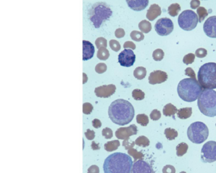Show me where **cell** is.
Here are the masks:
<instances>
[{"instance_id":"obj_1","label":"cell","mask_w":216,"mask_h":173,"mask_svg":"<svg viewBox=\"0 0 216 173\" xmlns=\"http://www.w3.org/2000/svg\"><path fill=\"white\" fill-rule=\"evenodd\" d=\"M108 115L114 123L124 126L133 120L135 109L128 101L123 99H116L111 103L108 109Z\"/></svg>"},{"instance_id":"obj_2","label":"cell","mask_w":216,"mask_h":173,"mask_svg":"<svg viewBox=\"0 0 216 173\" xmlns=\"http://www.w3.org/2000/svg\"><path fill=\"white\" fill-rule=\"evenodd\" d=\"M133 162L130 155L116 152L110 155L103 164L104 173H131Z\"/></svg>"},{"instance_id":"obj_3","label":"cell","mask_w":216,"mask_h":173,"mask_svg":"<svg viewBox=\"0 0 216 173\" xmlns=\"http://www.w3.org/2000/svg\"><path fill=\"white\" fill-rule=\"evenodd\" d=\"M203 91V87L197 79L188 78L180 81L177 92L179 97L187 102L196 101Z\"/></svg>"},{"instance_id":"obj_4","label":"cell","mask_w":216,"mask_h":173,"mask_svg":"<svg viewBox=\"0 0 216 173\" xmlns=\"http://www.w3.org/2000/svg\"><path fill=\"white\" fill-rule=\"evenodd\" d=\"M197 105L203 114L209 117L216 116V92L204 89L198 97Z\"/></svg>"},{"instance_id":"obj_5","label":"cell","mask_w":216,"mask_h":173,"mask_svg":"<svg viewBox=\"0 0 216 173\" xmlns=\"http://www.w3.org/2000/svg\"><path fill=\"white\" fill-rule=\"evenodd\" d=\"M197 78L198 83L203 89H216V63L208 62L201 66Z\"/></svg>"},{"instance_id":"obj_6","label":"cell","mask_w":216,"mask_h":173,"mask_svg":"<svg viewBox=\"0 0 216 173\" xmlns=\"http://www.w3.org/2000/svg\"><path fill=\"white\" fill-rule=\"evenodd\" d=\"M112 15V11L107 4L98 2L92 6L89 16L90 22L95 28H99L105 20L109 19Z\"/></svg>"},{"instance_id":"obj_7","label":"cell","mask_w":216,"mask_h":173,"mask_svg":"<svg viewBox=\"0 0 216 173\" xmlns=\"http://www.w3.org/2000/svg\"><path fill=\"white\" fill-rule=\"evenodd\" d=\"M187 136L189 140L193 144H201L208 138V127L202 122H194L188 128Z\"/></svg>"},{"instance_id":"obj_8","label":"cell","mask_w":216,"mask_h":173,"mask_svg":"<svg viewBox=\"0 0 216 173\" xmlns=\"http://www.w3.org/2000/svg\"><path fill=\"white\" fill-rule=\"evenodd\" d=\"M179 27L184 31H190L195 29L198 21V17L195 12L191 10L183 11L178 18Z\"/></svg>"},{"instance_id":"obj_9","label":"cell","mask_w":216,"mask_h":173,"mask_svg":"<svg viewBox=\"0 0 216 173\" xmlns=\"http://www.w3.org/2000/svg\"><path fill=\"white\" fill-rule=\"evenodd\" d=\"M201 158L203 162L212 163L216 161V142L209 141L203 146Z\"/></svg>"},{"instance_id":"obj_10","label":"cell","mask_w":216,"mask_h":173,"mask_svg":"<svg viewBox=\"0 0 216 173\" xmlns=\"http://www.w3.org/2000/svg\"><path fill=\"white\" fill-rule=\"evenodd\" d=\"M155 29L159 35H169L174 30V23L170 18H162L156 22L155 24Z\"/></svg>"},{"instance_id":"obj_11","label":"cell","mask_w":216,"mask_h":173,"mask_svg":"<svg viewBox=\"0 0 216 173\" xmlns=\"http://www.w3.org/2000/svg\"><path fill=\"white\" fill-rule=\"evenodd\" d=\"M136 55L132 50L125 49L118 55V62L122 66L131 67L135 64Z\"/></svg>"},{"instance_id":"obj_12","label":"cell","mask_w":216,"mask_h":173,"mask_svg":"<svg viewBox=\"0 0 216 173\" xmlns=\"http://www.w3.org/2000/svg\"><path fill=\"white\" fill-rule=\"evenodd\" d=\"M131 173H155L152 166L143 160L135 162Z\"/></svg>"},{"instance_id":"obj_13","label":"cell","mask_w":216,"mask_h":173,"mask_svg":"<svg viewBox=\"0 0 216 173\" xmlns=\"http://www.w3.org/2000/svg\"><path fill=\"white\" fill-rule=\"evenodd\" d=\"M137 127L135 124H131L128 127H121L116 131V137L119 139H126L137 134Z\"/></svg>"},{"instance_id":"obj_14","label":"cell","mask_w":216,"mask_h":173,"mask_svg":"<svg viewBox=\"0 0 216 173\" xmlns=\"http://www.w3.org/2000/svg\"><path fill=\"white\" fill-rule=\"evenodd\" d=\"M203 31L207 36L216 38V16H210L205 22Z\"/></svg>"},{"instance_id":"obj_15","label":"cell","mask_w":216,"mask_h":173,"mask_svg":"<svg viewBox=\"0 0 216 173\" xmlns=\"http://www.w3.org/2000/svg\"><path fill=\"white\" fill-rule=\"evenodd\" d=\"M116 87L114 85H108L98 86L95 89V93L98 97L107 98L114 95L116 92Z\"/></svg>"},{"instance_id":"obj_16","label":"cell","mask_w":216,"mask_h":173,"mask_svg":"<svg viewBox=\"0 0 216 173\" xmlns=\"http://www.w3.org/2000/svg\"><path fill=\"white\" fill-rule=\"evenodd\" d=\"M167 79V75L166 72L162 71H155L149 76V83L151 85L160 84L166 81Z\"/></svg>"},{"instance_id":"obj_17","label":"cell","mask_w":216,"mask_h":173,"mask_svg":"<svg viewBox=\"0 0 216 173\" xmlns=\"http://www.w3.org/2000/svg\"><path fill=\"white\" fill-rule=\"evenodd\" d=\"M95 54V47L89 41H83V60L84 61L91 59Z\"/></svg>"},{"instance_id":"obj_18","label":"cell","mask_w":216,"mask_h":173,"mask_svg":"<svg viewBox=\"0 0 216 173\" xmlns=\"http://www.w3.org/2000/svg\"><path fill=\"white\" fill-rule=\"evenodd\" d=\"M128 7L135 11H142L147 7L149 0H126Z\"/></svg>"},{"instance_id":"obj_19","label":"cell","mask_w":216,"mask_h":173,"mask_svg":"<svg viewBox=\"0 0 216 173\" xmlns=\"http://www.w3.org/2000/svg\"><path fill=\"white\" fill-rule=\"evenodd\" d=\"M162 14V9L157 4H152L147 12L146 17L149 21H153Z\"/></svg>"},{"instance_id":"obj_20","label":"cell","mask_w":216,"mask_h":173,"mask_svg":"<svg viewBox=\"0 0 216 173\" xmlns=\"http://www.w3.org/2000/svg\"><path fill=\"white\" fill-rule=\"evenodd\" d=\"M178 109L172 103H167L163 107V114L166 116H174L176 112H178Z\"/></svg>"},{"instance_id":"obj_21","label":"cell","mask_w":216,"mask_h":173,"mask_svg":"<svg viewBox=\"0 0 216 173\" xmlns=\"http://www.w3.org/2000/svg\"><path fill=\"white\" fill-rule=\"evenodd\" d=\"M178 117L180 119H187L192 115V107L180 108L177 112Z\"/></svg>"},{"instance_id":"obj_22","label":"cell","mask_w":216,"mask_h":173,"mask_svg":"<svg viewBox=\"0 0 216 173\" xmlns=\"http://www.w3.org/2000/svg\"><path fill=\"white\" fill-rule=\"evenodd\" d=\"M139 28L142 33H149L152 29V26L149 21L143 20L139 23Z\"/></svg>"},{"instance_id":"obj_23","label":"cell","mask_w":216,"mask_h":173,"mask_svg":"<svg viewBox=\"0 0 216 173\" xmlns=\"http://www.w3.org/2000/svg\"><path fill=\"white\" fill-rule=\"evenodd\" d=\"M120 145V143L118 140H114L108 141L104 145V148L107 151H113L117 149Z\"/></svg>"},{"instance_id":"obj_24","label":"cell","mask_w":216,"mask_h":173,"mask_svg":"<svg viewBox=\"0 0 216 173\" xmlns=\"http://www.w3.org/2000/svg\"><path fill=\"white\" fill-rule=\"evenodd\" d=\"M180 10H181L180 6L178 3H176L171 4V5L167 8L168 14L172 17H175L176 16H178Z\"/></svg>"},{"instance_id":"obj_25","label":"cell","mask_w":216,"mask_h":173,"mask_svg":"<svg viewBox=\"0 0 216 173\" xmlns=\"http://www.w3.org/2000/svg\"><path fill=\"white\" fill-rule=\"evenodd\" d=\"M147 75V70L146 68L142 66H139L135 68L134 71V76L136 79L139 80L143 79Z\"/></svg>"},{"instance_id":"obj_26","label":"cell","mask_w":216,"mask_h":173,"mask_svg":"<svg viewBox=\"0 0 216 173\" xmlns=\"http://www.w3.org/2000/svg\"><path fill=\"white\" fill-rule=\"evenodd\" d=\"M176 155L178 157H181L187 152L188 145L186 143H180L176 146Z\"/></svg>"},{"instance_id":"obj_27","label":"cell","mask_w":216,"mask_h":173,"mask_svg":"<svg viewBox=\"0 0 216 173\" xmlns=\"http://www.w3.org/2000/svg\"><path fill=\"white\" fill-rule=\"evenodd\" d=\"M97 57L101 60H107L110 57V52L106 47H101L98 49Z\"/></svg>"},{"instance_id":"obj_28","label":"cell","mask_w":216,"mask_h":173,"mask_svg":"<svg viewBox=\"0 0 216 173\" xmlns=\"http://www.w3.org/2000/svg\"><path fill=\"white\" fill-rule=\"evenodd\" d=\"M164 134L168 140H174L178 137V133L175 129L171 128H167L164 131Z\"/></svg>"},{"instance_id":"obj_29","label":"cell","mask_w":216,"mask_h":173,"mask_svg":"<svg viewBox=\"0 0 216 173\" xmlns=\"http://www.w3.org/2000/svg\"><path fill=\"white\" fill-rule=\"evenodd\" d=\"M135 145L138 146L143 147V148H146L149 145L150 141L147 137H146L145 136H140L137 138L135 140Z\"/></svg>"},{"instance_id":"obj_30","label":"cell","mask_w":216,"mask_h":173,"mask_svg":"<svg viewBox=\"0 0 216 173\" xmlns=\"http://www.w3.org/2000/svg\"><path fill=\"white\" fill-rule=\"evenodd\" d=\"M197 14L198 17V21L201 23L208 16V12L204 7H198L197 9Z\"/></svg>"},{"instance_id":"obj_31","label":"cell","mask_w":216,"mask_h":173,"mask_svg":"<svg viewBox=\"0 0 216 173\" xmlns=\"http://www.w3.org/2000/svg\"><path fill=\"white\" fill-rule=\"evenodd\" d=\"M128 154L134 158V160L136 162L137 160H142L144 158V155L141 152L138 151L136 149L131 148L128 150Z\"/></svg>"},{"instance_id":"obj_32","label":"cell","mask_w":216,"mask_h":173,"mask_svg":"<svg viewBox=\"0 0 216 173\" xmlns=\"http://www.w3.org/2000/svg\"><path fill=\"white\" fill-rule=\"evenodd\" d=\"M136 122L142 127H146L149 123V117L145 114H138L136 116Z\"/></svg>"},{"instance_id":"obj_33","label":"cell","mask_w":216,"mask_h":173,"mask_svg":"<svg viewBox=\"0 0 216 173\" xmlns=\"http://www.w3.org/2000/svg\"><path fill=\"white\" fill-rule=\"evenodd\" d=\"M131 37L133 41H141L145 39V36L143 33L138 31H133L131 33Z\"/></svg>"},{"instance_id":"obj_34","label":"cell","mask_w":216,"mask_h":173,"mask_svg":"<svg viewBox=\"0 0 216 173\" xmlns=\"http://www.w3.org/2000/svg\"><path fill=\"white\" fill-rule=\"evenodd\" d=\"M145 93L139 89H134L132 92V97L137 101L142 100V99L145 98Z\"/></svg>"},{"instance_id":"obj_35","label":"cell","mask_w":216,"mask_h":173,"mask_svg":"<svg viewBox=\"0 0 216 173\" xmlns=\"http://www.w3.org/2000/svg\"><path fill=\"white\" fill-rule=\"evenodd\" d=\"M164 52L161 49L155 50L153 52V58L155 61H161L164 57Z\"/></svg>"},{"instance_id":"obj_36","label":"cell","mask_w":216,"mask_h":173,"mask_svg":"<svg viewBox=\"0 0 216 173\" xmlns=\"http://www.w3.org/2000/svg\"><path fill=\"white\" fill-rule=\"evenodd\" d=\"M95 45L97 49L101 48V47H107V41L106 39L103 37H99L95 40Z\"/></svg>"},{"instance_id":"obj_37","label":"cell","mask_w":216,"mask_h":173,"mask_svg":"<svg viewBox=\"0 0 216 173\" xmlns=\"http://www.w3.org/2000/svg\"><path fill=\"white\" fill-rule=\"evenodd\" d=\"M195 54H193L192 53L184 55V57L183 58V62L187 65L193 64L194 60H195Z\"/></svg>"},{"instance_id":"obj_38","label":"cell","mask_w":216,"mask_h":173,"mask_svg":"<svg viewBox=\"0 0 216 173\" xmlns=\"http://www.w3.org/2000/svg\"><path fill=\"white\" fill-rule=\"evenodd\" d=\"M109 44H110V48L113 51H116V52L118 51L119 50H120L121 49V45L120 44V43L115 39L110 40L109 42Z\"/></svg>"},{"instance_id":"obj_39","label":"cell","mask_w":216,"mask_h":173,"mask_svg":"<svg viewBox=\"0 0 216 173\" xmlns=\"http://www.w3.org/2000/svg\"><path fill=\"white\" fill-rule=\"evenodd\" d=\"M93 110V106L90 103H85L83 106V112L85 114H90Z\"/></svg>"},{"instance_id":"obj_40","label":"cell","mask_w":216,"mask_h":173,"mask_svg":"<svg viewBox=\"0 0 216 173\" xmlns=\"http://www.w3.org/2000/svg\"><path fill=\"white\" fill-rule=\"evenodd\" d=\"M107 65L104 63H99L95 66V71L98 74H102L107 71Z\"/></svg>"},{"instance_id":"obj_41","label":"cell","mask_w":216,"mask_h":173,"mask_svg":"<svg viewBox=\"0 0 216 173\" xmlns=\"http://www.w3.org/2000/svg\"><path fill=\"white\" fill-rule=\"evenodd\" d=\"M102 135L104 137L105 139H111L113 137V131L110 128L106 127L103 129L102 131Z\"/></svg>"},{"instance_id":"obj_42","label":"cell","mask_w":216,"mask_h":173,"mask_svg":"<svg viewBox=\"0 0 216 173\" xmlns=\"http://www.w3.org/2000/svg\"><path fill=\"white\" fill-rule=\"evenodd\" d=\"M207 55V51L204 48H198L195 51V55L197 58H203Z\"/></svg>"},{"instance_id":"obj_43","label":"cell","mask_w":216,"mask_h":173,"mask_svg":"<svg viewBox=\"0 0 216 173\" xmlns=\"http://www.w3.org/2000/svg\"><path fill=\"white\" fill-rule=\"evenodd\" d=\"M150 118L153 120H158L161 118V113L158 110H153L150 114Z\"/></svg>"},{"instance_id":"obj_44","label":"cell","mask_w":216,"mask_h":173,"mask_svg":"<svg viewBox=\"0 0 216 173\" xmlns=\"http://www.w3.org/2000/svg\"><path fill=\"white\" fill-rule=\"evenodd\" d=\"M163 173H176L175 168L172 165H166L163 168Z\"/></svg>"},{"instance_id":"obj_45","label":"cell","mask_w":216,"mask_h":173,"mask_svg":"<svg viewBox=\"0 0 216 173\" xmlns=\"http://www.w3.org/2000/svg\"><path fill=\"white\" fill-rule=\"evenodd\" d=\"M185 75L187 76H188L190 78H192V79H196V75H195V72L193 70L192 68H187V69L185 70Z\"/></svg>"},{"instance_id":"obj_46","label":"cell","mask_w":216,"mask_h":173,"mask_svg":"<svg viewBox=\"0 0 216 173\" xmlns=\"http://www.w3.org/2000/svg\"><path fill=\"white\" fill-rule=\"evenodd\" d=\"M85 135L88 140H93L95 138V133L92 130L87 129L85 132Z\"/></svg>"},{"instance_id":"obj_47","label":"cell","mask_w":216,"mask_h":173,"mask_svg":"<svg viewBox=\"0 0 216 173\" xmlns=\"http://www.w3.org/2000/svg\"><path fill=\"white\" fill-rule=\"evenodd\" d=\"M128 141H129V138H128V139H124L123 143H122L123 146H124V148H126V149H127V150H128L129 149H131V148H132L133 147H134V145H135V142L133 141V142L131 143V144H130Z\"/></svg>"},{"instance_id":"obj_48","label":"cell","mask_w":216,"mask_h":173,"mask_svg":"<svg viewBox=\"0 0 216 173\" xmlns=\"http://www.w3.org/2000/svg\"><path fill=\"white\" fill-rule=\"evenodd\" d=\"M115 36L118 39L124 37L125 36L124 30L122 28H119L118 29H116L115 31Z\"/></svg>"},{"instance_id":"obj_49","label":"cell","mask_w":216,"mask_h":173,"mask_svg":"<svg viewBox=\"0 0 216 173\" xmlns=\"http://www.w3.org/2000/svg\"><path fill=\"white\" fill-rule=\"evenodd\" d=\"M124 49H131V50H135L136 45L135 43L132 41H126L124 44Z\"/></svg>"},{"instance_id":"obj_50","label":"cell","mask_w":216,"mask_h":173,"mask_svg":"<svg viewBox=\"0 0 216 173\" xmlns=\"http://www.w3.org/2000/svg\"><path fill=\"white\" fill-rule=\"evenodd\" d=\"M200 0H192L190 5H191V8L192 9L194 10L197 9L198 7H200Z\"/></svg>"},{"instance_id":"obj_51","label":"cell","mask_w":216,"mask_h":173,"mask_svg":"<svg viewBox=\"0 0 216 173\" xmlns=\"http://www.w3.org/2000/svg\"><path fill=\"white\" fill-rule=\"evenodd\" d=\"M87 173H99V168L96 165H92L88 168Z\"/></svg>"},{"instance_id":"obj_52","label":"cell","mask_w":216,"mask_h":173,"mask_svg":"<svg viewBox=\"0 0 216 173\" xmlns=\"http://www.w3.org/2000/svg\"><path fill=\"white\" fill-rule=\"evenodd\" d=\"M92 124H93V126L94 128H100L101 127V122L100 120H99V119H94L93 121H92Z\"/></svg>"},{"instance_id":"obj_53","label":"cell","mask_w":216,"mask_h":173,"mask_svg":"<svg viewBox=\"0 0 216 173\" xmlns=\"http://www.w3.org/2000/svg\"><path fill=\"white\" fill-rule=\"evenodd\" d=\"M91 148L93 150H98L100 149V147H99V145L98 144H96L95 141L92 142V144H91Z\"/></svg>"},{"instance_id":"obj_54","label":"cell","mask_w":216,"mask_h":173,"mask_svg":"<svg viewBox=\"0 0 216 173\" xmlns=\"http://www.w3.org/2000/svg\"><path fill=\"white\" fill-rule=\"evenodd\" d=\"M83 76H84V81H83V83L85 84L86 81H87L88 80V78H87V76L86 75L85 73H83Z\"/></svg>"},{"instance_id":"obj_55","label":"cell","mask_w":216,"mask_h":173,"mask_svg":"<svg viewBox=\"0 0 216 173\" xmlns=\"http://www.w3.org/2000/svg\"><path fill=\"white\" fill-rule=\"evenodd\" d=\"M180 173H187V172H184V171H182V172H180Z\"/></svg>"},{"instance_id":"obj_56","label":"cell","mask_w":216,"mask_h":173,"mask_svg":"<svg viewBox=\"0 0 216 173\" xmlns=\"http://www.w3.org/2000/svg\"><path fill=\"white\" fill-rule=\"evenodd\" d=\"M215 126H216V124H215Z\"/></svg>"}]
</instances>
